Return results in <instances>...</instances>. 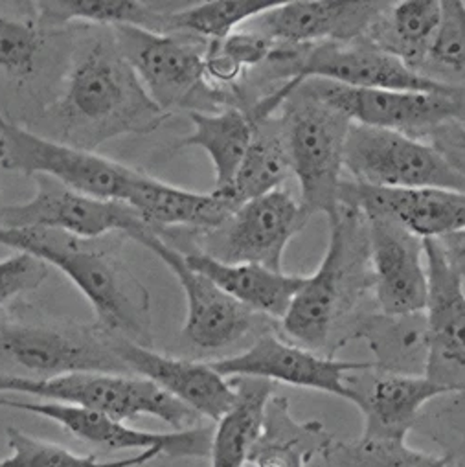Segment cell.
<instances>
[{"mask_svg": "<svg viewBox=\"0 0 465 467\" xmlns=\"http://www.w3.org/2000/svg\"><path fill=\"white\" fill-rule=\"evenodd\" d=\"M168 119L114 39L83 52L56 107L63 142L87 151L124 135H148Z\"/></svg>", "mask_w": 465, "mask_h": 467, "instance_id": "cell-1", "label": "cell"}, {"mask_svg": "<svg viewBox=\"0 0 465 467\" xmlns=\"http://www.w3.org/2000/svg\"><path fill=\"white\" fill-rule=\"evenodd\" d=\"M96 242L54 230L0 228V245L39 258L79 289L101 333L151 348L150 291L119 254Z\"/></svg>", "mask_w": 465, "mask_h": 467, "instance_id": "cell-2", "label": "cell"}, {"mask_svg": "<svg viewBox=\"0 0 465 467\" xmlns=\"http://www.w3.org/2000/svg\"><path fill=\"white\" fill-rule=\"evenodd\" d=\"M282 107L291 173L300 186L302 210L307 219L324 213L329 223L340 212L338 188L352 122L331 105L302 90L300 85Z\"/></svg>", "mask_w": 465, "mask_h": 467, "instance_id": "cell-3", "label": "cell"}, {"mask_svg": "<svg viewBox=\"0 0 465 467\" xmlns=\"http://www.w3.org/2000/svg\"><path fill=\"white\" fill-rule=\"evenodd\" d=\"M0 394L34 396L45 401L76 405L120 421L151 416L168 423L173 431L193 429L202 420L150 379L112 372H76L54 379L0 374Z\"/></svg>", "mask_w": 465, "mask_h": 467, "instance_id": "cell-4", "label": "cell"}, {"mask_svg": "<svg viewBox=\"0 0 465 467\" xmlns=\"http://www.w3.org/2000/svg\"><path fill=\"white\" fill-rule=\"evenodd\" d=\"M294 81L324 79L352 88H383L410 92H454L408 67L403 59L376 47L367 37L329 41L311 47L278 45L267 61Z\"/></svg>", "mask_w": 465, "mask_h": 467, "instance_id": "cell-5", "label": "cell"}, {"mask_svg": "<svg viewBox=\"0 0 465 467\" xmlns=\"http://www.w3.org/2000/svg\"><path fill=\"white\" fill-rule=\"evenodd\" d=\"M114 45L131 65L153 101L170 116L190 103L213 101L228 107L222 90L215 88L204 70V41L175 34H159L135 26L112 28Z\"/></svg>", "mask_w": 465, "mask_h": 467, "instance_id": "cell-6", "label": "cell"}, {"mask_svg": "<svg viewBox=\"0 0 465 467\" xmlns=\"http://www.w3.org/2000/svg\"><path fill=\"white\" fill-rule=\"evenodd\" d=\"M0 166L8 171L50 177L76 192L124 202L137 170L59 140L36 135L0 114Z\"/></svg>", "mask_w": 465, "mask_h": 467, "instance_id": "cell-7", "label": "cell"}, {"mask_svg": "<svg viewBox=\"0 0 465 467\" xmlns=\"http://www.w3.org/2000/svg\"><path fill=\"white\" fill-rule=\"evenodd\" d=\"M344 168L354 182L385 188H445L465 192V181L425 140L352 124L344 148Z\"/></svg>", "mask_w": 465, "mask_h": 467, "instance_id": "cell-8", "label": "cell"}, {"mask_svg": "<svg viewBox=\"0 0 465 467\" xmlns=\"http://www.w3.org/2000/svg\"><path fill=\"white\" fill-rule=\"evenodd\" d=\"M0 359L17 365L32 379L76 372H128L108 337L98 327L90 331L63 324L0 322Z\"/></svg>", "mask_w": 465, "mask_h": 467, "instance_id": "cell-9", "label": "cell"}, {"mask_svg": "<svg viewBox=\"0 0 465 467\" xmlns=\"http://www.w3.org/2000/svg\"><path fill=\"white\" fill-rule=\"evenodd\" d=\"M300 88L342 112L352 124L423 139L430 130L465 119V90L410 92L352 88L324 79H305Z\"/></svg>", "mask_w": 465, "mask_h": 467, "instance_id": "cell-10", "label": "cell"}, {"mask_svg": "<svg viewBox=\"0 0 465 467\" xmlns=\"http://www.w3.org/2000/svg\"><path fill=\"white\" fill-rule=\"evenodd\" d=\"M300 199L278 188L240 204L215 230L204 232L202 254L224 264H253L282 273L287 245L305 226Z\"/></svg>", "mask_w": 465, "mask_h": 467, "instance_id": "cell-11", "label": "cell"}, {"mask_svg": "<svg viewBox=\"0 0 465 467\" xmlns=\"http://www.w3.org/2000/svg\"><path fill=\"white\" fill-rule=\"evenodd\" d=\"M34 179L37 192L30 201L0 206V228L54 230L79 240H99L116 232L133 240L140 230L151 228L126 202L85 195L50 177Z\"/></svg>", "mask_w": 465, "mask_h": 467, "instance_id": "cell-12", "label": "cell"}, {"mask_svg": "<svg viewBox=\"0 0 465 467\" xmlns=\"http://www.w3.org/2000/svg\"><path fill=\"white\" fill-rule=\"evenodd\" d=\"M0 409L30 412L52 420L78 440L108 451L142 452L150 449H159L164 456L171 458H208L213 436L212 425L201 423L186 431L151 432L135 429L131 425H126V421L90 409L45 400H21L8 394H0Z\"/></svg>", "mask_w": 465, "mask_h": 467, "instance_id": "cell-13", "label": "cell"}, {"mask_svg": "<svg viewBox=\"0 0 465 467\" xmlns=\"http://www.w3.org/2000/svg\"><path fill=\"white\" fill-rule=\"evenodd\" d=\"M226 379L254 378L300 389L331 394L356 405L357 394L346 376L365 372L370 365L322 358L304 346L289 344L280 337L265 333L238 356H228L210 363Z\"/></svg>", "mask_w": 465, "mask_h": 467, "instance_id": "cell-14", "label": "cell"}, {"mask_svg": "<svg viewBox=\"0 0 465 467\" xmlns=\"http://www.w3.org/2000/svg\"><path fill=\"white\" fill-rule=\"evenodd\" d=\"M151 251L179 280L186 298L182 337L202 349H222L242 340L254 324V311L228 296L208 276L186 264L184 253L170 247L153 228L133 238Z\"/></svg>", "mask_w": 465, "mask_h": 467, "instance_id": "cell-15", "label": "cell"}, {"mask_svg": "<svg viewBox=\"0 0 465 467\" xmlns=\"http://www.w3.org/2000/svg\"><path fill=\"white\" fill-rule=\"evenodd\" d=\"M363 217L374 295L379 307L388 317L423 313L429 296L423 240L387 215Z\"/></svg>", "mask_w": 465, "mask_h": 467, "instance_id": "cell-16", "label": "cell"}, {"mask_svg": "<svg viewBox=\"0 0 465 467\" xmlns=\"http://www.w3.org/2000/svg\"><path fill=\"white\" fill-rule=\"evenodd\" d=\"M359 217V212L340 206L338 217L329 221V242L318 269L305 276L304 285L282 318L284 331L313 352L326 346L338 315L350 258V234Z\"/></svg>", "mask_w": 465, "mask_h": 467, "instance_id": "cell-17", "label": "cell"}, {"mask_svg": "<svg viewBox=\"0 0 465 467\" xmlns=\"http://www.w3.org/2000/svg\"><path fill=\"white\" fill-rule=\"evenodd\" d=\"M390 3L383 0H293L253 19V32L285 47L367 37Z\"/></svg>", "mask_w": 465, "mask_h": 467, "instance_id": "cell-18", "label": "cell"}, {"mask_svg": "<svg viewBox=\"0 0 465 467\" xmlns=\"http://www.w3.org/2000/svg\"><path fill=\"white\" fill-rule=\"evenodd\" d=\"M429 296L425 306L427 376L465 392V289L436 240H423Z\"/></svg>", "mask_w": 465, "mask_h": 467, "instance_id": "cell-19", "label": "cell"}, {"mask_svg": "<svg viewBox=\"0 0 465 467\" xmlns=\"http://www.w3.org/2000/svg\"><path fill=\"white\" fill-rule=\"evenodd\" d=\"M338 206L363 215H387L421 240H438L465 228V192L458 190H385L342 181Z\"/></svg>", "mask_w": 465, "mask_h": 467, "instance_id": "cell-20", "label": "cell"}, {"mask_svg": "<svg viewBox=\"0 0 465 467\" xmlns=\"http://www.w3.org/2000/svg\"><path fill=\"white\" fill-rule=\"evenodd\" d=\"M108 340L128 370L150 379L201 418L217 423L238 400L234 383L217 374L210 363L173 359L126 338Z\"/></svg>", "mask_w": 465, "mask_h": 467, "instance_id": "cell-21", "label": "cell"}, {"mask_svg": "<svg viewBox=\"0 0 465 467\" xmlns=\"http://www.w3.org/2000/svg\"><path fill=\"white\" fill-rule=\"evenodd\" d=\"M357 401L356 407L365 418V438L407 440L421 409L432 400L461 392L425 376L387 374L374 378L367 389L350 385Z\"/></svg>", "mask_w": 465, "mask_h": 467, "instance_id": "cell-22", "label": "cell"}, {"mask_svg": "<svg viewBox=\"0 0 465 467\" xmlns=\"http://www.w3.org/2000/svg\"><path fill=\"white\" fill-rule=\"evenodd\" d=\"M124 202L151 228L190 226L204 232L219 228L238 206L219 192L197 193L140 173L131 182Z\"/></svg>", "mask_w": 465, "mask_h": 467, "instance_id": "cell-23", "label": "cell"}, {"mask_svg": "<svg viewBox=\"0 0 465 467\" xmlns=\"http://www.w3.org/2000/svg\"><path fill=\"white\" fill-rule=\"evenodd\" d=\"M267 116L260 105L249 110L232 105L213 112L190 110L193 131L179 142V148L204 150L213 166L215 192H226L238 175L260 120Z\"/></svg>", "mask_w": 465, "mask_h": 467, "instance_id": "cell-24", "label": "cell"}, {"mask_svg": "<svg viewBox=\"0 0 465 467\" xmlns=\"http://www.w3.org/2000/svg\"><path fill=\"white\" fill-rule=\"evenodd\" d=\"M186 264L208 276L228 296L254 313L284 318L305 276H291L253 264H224L202 253L184 254Z\"/></svg>", "mask_w": 465, "mask_h": 467, "instance_id": "cell-25", "label": "cell"}, {"mask_svg": "<svg viewBox=\"0 0 465 467\" xmlns=\"http://www.w3.org/2000/svg\"><path fill=\"white\" fill-rule=\"evenodd\" d=\"M238 400L213 427L210 467H247L258 440L267 405L274 398V383L254 378H234Z\"/></svg>", "mask_w": 465, "mask_h": 467, "instance_id": "cell-26", "label": "cell"}, {"mask_svg": "<svg viewBox=\"0 0 465 467\" xmlns=\"http://www.w3.org/2000/svg\"><path fill=\"white\" fill-rule=\"evenodd\" d=\"M441 17L443 5L438 0L390 3L368 30L367 39L419 72L439 30Z\"/></svg>", "mask_w": 465, "mask_h": 467, "instance_id": "cell-27", "label": "cell"}, {"mask_svg": "<svg viewBox=\"0 0 465 467\" xmlns=\"http://www.w3.org/2000/svg\"><path fill=\"white\" fill-rule=\"evenodd\" d=\"M329 440L320 423L294 421L287 400L273 398L247 467H305L311 454H320Z\"/></svg>", "mask_w": 465, "mask_h": 467, "instance_id": "cell-28", "label": "cell"}, {"mask_svg": "<svg viewBox=\"0 0 465 467\" xmlns=\"http://www.w3.org/2000/svg\"><path fill=\"white\" fill-rule=\"evenodd\" d=\"M43 28L65 26L76 21L105 25L110 28L135 26L166 34L170 5L139 3V0H45L34 3Z\"/></svg>", "mask_w": 465, "mask_h": 467, "instance_id": "cell-29", "label": "cell"}, {"mask_svg": "<svg viewBox=\"0 0 465 467\" xmlns=\"http://www.w3.org/2000/svg\"><path fill=\"white\" fill-rule=\"evenodd\" d=\"M291 173V161L282 119H262L238 175L226 192H219L236 206L282 188Z\"/></svg>", "mask_w": 465, "mask_h": 467, "instance_id": "cell-30", "label": "cell"}, {"mask_svg": "<svg viewBox=\"0 0 465 467\" xmlns=\"http://www.w3.org/2000/svg\"><path fill=\"white\" fill-rule=\"evenodd\" d=\"M276 5L269 0H212L181 6L170 14L166 34H181L204 43L221 41Z\"/></svg>", "mask_w": 465, "mask_h": 467, "instance_id": "cell-31", "label": "cell"}, {"mask_svg": "<svg viewBox=\"0 0 465 467\" xmlns=\"http://www.w3.org/2000/svg\"><path fill=\"white\" fill-rule=\"evenodd\" d=\"M6 440L10 456L0 460V467H142L162 454L159 449H150L124 458L101 460L94 454H79L57 443L34 438L16 427L6 431Z\"/></svg>", "mask_w": 465, "mask_h": 467, "instance_id": "cell-32", "label": "cell"}, {"mask_svg": "<svg viewBox=\"0 0 465 467\" xmlns=\"http://www.w3.org/2000/svg\"><path fill=\"white\" fill-rule=\"evenodd\" d=\"M326 467H447V458L418 451L407 440L361 436L356 441L329 440L322 449Z\"/></svg>", "mask_w": 465, "mask_h": 467, "instance_id": "cell-33", "label": "cell"}, {"mask_svg": "<svg viewBox=\"0 0 465 467\" xmlns=\"http://www.w3.org/2000/svg\"><path fill=\"white\" fill-rule=\"evenodd\" d=\"M443 17L419 72L438 83L465 90V3L441 0Z\"/></svg>", "mask_w": 465, "mask_h": 467, "instance_id": "cell-34", "label": "cell"}, {"mask_svg": "<svg viewBox=\"0 0 465 467\" xmlns=\"http://www.w3.org/2000/svg\"><path fill=\"white\" fill-rule=\"evenodd\" d=\"M278 45L253 30L234 32L226 39L206 43L204 70L208 81L215 85H232L247 70L267 63Z\"/></svg>", "mask_w": 465, "mask_h": 467, "instance_id": "cell-35", "label": "cell"}, {"mask_svg": "<svg viewBox=\"0 0 465 467\" xmlns=\"http://www.w3.org/2000/svg\"><path fill=\"white\" fill-rule=\"evenodd\" d=\"M45 36L39 19L0 12V72L28 78L39 65Z\"/></svg>", "mask_w": 465, "mask_h": 467, "instance_id": "cell-36", "label": "cell"}, {"mask_svg": "<svg viewBox=\"0 0 465 467\" xmlns=\"http://www.w3.org/2000/svg\"><path fill=\"white\" fill-rule=\"evenodd\" d=\"M48 275L50 267L26 253H16L0 260V307L25 293L39 289Z\"/></svg>", "mask_w": 465, "mask_h": 467, "instance_id": "cell-37", "label": "cell"}, {"mask_svg": "<svg viewBox=\"0 0 465 467\" xmlns=\"http://www.w3.org/2000/svg\"><path fill=\"white\" fill-rule=\"evenodd\" d=\"M421 140L429 142L443 161L465 181V124L450 120L430 130Z\"/></svg>", "mask_w": 465, "mask_h": 467, "instance_id": "cell-38", "label": "cell"}, {"mask_svg": "<svg viewBox=\"0 0 465 467\" xmlns=\"http://www.w3.org/2000/svg\"><path fill=\"white\" fill-rule=\"evenodd\" d=\"M449 269L465 282V228L436 240Z\"/></svg>", "mask_w": 465, "mask_h": 467, "instance_id": "cell-39", "label": "cell"}, {"mask_svg": "<svg viewBox=\"0 0 465 467\" xmlns=\"http://www.w3.org/2000/svg\"><path fill=\"white\" fill-rule=\"evenodd\" d=\"M461 122H463V124H465V119H463V120H461Z\"/></svg>", "mask_w": 465, "mask_h": 467, "instance_id": "cell-40", "label": "cell"}]
</instances>
